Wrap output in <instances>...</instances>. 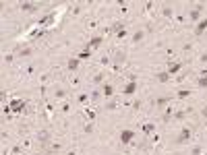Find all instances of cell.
Here are the masks:
<instances>
[{
    "mask_svg": "<svg viewBox=\"0 0 207 155\" xmlns=\"http://www.w3.org/2000/svg\"><path fill=\"white\" fill-rule=\"evenodd\" d=\"M8 105H10V110L15 112V114H25L27 112V104H25L23 99H8Z\"/></svg>",
    "mask_w": 207,
    "mask_h": 155,
    "instance_id": "cell-1",
    "label": "cell"
},
{
    "mask_svg": "<svg viewBox=\"0 0 207 155\" xmlns=\"http://www.w3.org/2000/svg\"><path fill=\"white\" fill-rule=\"evenodd\" d=\"M193 139V132H191V128H182L180 132H178V136L174 139V143L176 145H187L188 141Z\"/></svg>",
    "mask_w": 207,
    "mask_h": 155,
    "instance_id": "cell-2",
    "label": "cell"
},
{
    "mask_svg": "<svg viewBox=\"0 0 207 155\" xmlns=\"http://www.w3.org/2000/svg\"><path fill=\"white\" fill-rule=\"evenodd\" d=\"M120 143L122 145H128V143H133V139H135V130H131V128H124V130H120Z\"/></svg>",
    "mask_w": 207,
    "mask_h": 155,
    "instance_id": "cell-3",
    "label": "cell"
},
{
    "mask_svg": "<svg viewBox=\"0 0 207 155\" xmlns=\"http://www.w3.org/2000/svg\"><path fill=\"white\" fill-rule=\"evenodd\" d=\"M102 44H104V37L102 35H95V37H91V40L85 44V50H95V48H99Z\"/></svg>",
    "mask_w": 207,
    "mask_h": 155,
    "instance_id": "cell-4",
    "label": "cell"
},
{
    "mask_svg": "<svg viewBox=\"0 0 207 155\" xmlns=\"http://www.w3.org/2000/svg\"><path fill=\"white\" fill-rule=\"evenodd\" d=\"M124 62H126V54L124 52H116L114 54V70H120Z\"/></svg>",
    "mask_w": 207,
    "mask_h": 155,
    "instance_id": "cell-5",
    "label": "cell"
},
{
    "mask_svg": "<svg viewBox=\"0 0 207 155\" xmlns=\"http://www.w3.org/2000/svg\"><path fill=\"white\" fill-rule=\"evenodd\" d=\"M19 8L23 10V13H37V10H40V4H37V2H21Z\"/></svg>",
    "mask_w": 207,
    "mask_h": 155,
    "instance_id": "cell-6",
    "label": "cell"
},
{
    "mask_svg": "<svg viewBox=\"0 0 207 155\" xmlns=\"http://www.w3.org/2000/svg\"><path fill=\"white\" fill-rule=\"evenodd\" d=\"M137 81H128V83H126V85H124V89H122V93L124 95H135V93H137Z\"/></svg>",
    "mask_w": 207,
    "mask_h": 155,
    "instance_id": "cell-7",
    "label": "cell"
},
{
    "mask_svg": "<svg viewBox=\"0 0 207 155\" xmlns=\"http://www.w3.org/2000/svg\"><path fill=\"white\" fill-rule=\"evenodd\" d=\"M102 95L106 97V99L114 95V85H112V83H104V85H102Z\"/></svg>",
    "mask_w": 207,
    "mask_h": 155,
    "instance_id": "cell-8",
    "label": "cell"
},
{
    "mask_svg": "<svg viewBox=\"0 0 207 155\" xmlns=\"http://www.w3.org/2000/svg\"><path fill=\"white\" fill-rule=\"evenodd\" d=\"M79 64H81V60L75 56V58H69V62H66V68L70 70V72H77V68H79Z\"/></svg>",
    "mask_w": 207,
    "mask_h": 155,
    "instance_id": "cell-9",
    "label": "cell"
},
{
    "mask_svg": "<svg viewBox=\"0 0 207 155\" xmlns=\"http://www.w3.org/2000/svg\"><path fill=\"white\" fill-rule=\"evenodd\" d=\"M180 68H182V64H180V62H170V64H168V75L174 77L176 72H180Z\"/></svg>",
    "mask_w": 207,
    "mask_h": 155,
    "instance_id": "cell-10",
    "label": "cell"
},
{
    "mask_svg": "<svg viewBox=\"0 0 207 155\" xmlns=\"http://www.w3.org/2000/svg\"><path fill=\"white\" fill-rule=\"evenodd\" d=\"M110 31H112V33H122V31H126V27H124V21H116V23H114L112 27H110Z\"/></svg>",
    "mask_w": 207,
    "mask_h": 155,
    "instance_id": "cell-11",
    "label": "cell"
},
{
    "mask_svg": "<svg viewBox=\"0 0 207 155\" xmlns=\"http://www.w3.org/2000/svg\"><path fill=\"white\" fill-rule=\"evenodd\" d=\"M141 132H143V135H153V132H155V124H153V122H147V124H143L141 126Z\"/></svg>",
    "mask_w": 207,
    "mask_h": 155,
    "instance_id": "cell-12",
    "label": "cell"
},
{
    "mask_svg": "<svg viewBox=\"0 0 207 155\" xmlns=\"http://www.w3.org/2000/svg\"><path fill=\"white\" fill-rule=\"evenodd\" d=\"M207 29V19H201L197 23V27H195V35H203V31Z\"/></svg>",
    "mask_w": 207,
    "mask_h": 155,
    "instance_id": "cell-13",
    "label": "cell"
},
{
    "mask_svg": "<svg viewBox=\"0 0 207 155\" xmlns=\"http://www.w3.org/2000/svg\"><path fill=\"white\" fill-rule=\"evenodd\" d=\"M37 141H40L42 145H46V143L50 141V132L48 130H40V132H37Z\"/></svg>",
    "mask_w": 207,
    "mask_h": 155,
    "instance_id": "cell-14",
    "label": "cell"
},
{
    "mask_svg": "<svg viewBox=\"0 0 207 155\" xmlns=\"http://www.w3.org/2000/svg\"><path fill=\"white\" fill-rule=\"evenodd\" d=\"M170 79H172V77L168 75V70L166 72H155V81H158V83H168Z\"/></svg>",
    "mask_w": 207,
    "mask_h": 155,
    "instance_id": "cell-15",
    "label": "cell"
},
{
    "mask_svg": "<svg viewBox=\"0 0 207 155\" xmlns=\"http://www.w3.org/2000/svg\"><path fill=\"white\" fill-rule=\"evenodd\" d=\"M143 40H145V31L137 29V31L133 33V41H135V44H139V41H143Z\"/></svg>",
    "mask_w": 207,
    "mask_h": 155,
    "instance_id": "cell-16",
    "label": "cell"
},
{
    "mask_svg": "<svg viewBox=\"0 0 207 155\" xmlns=\"http://www.w3.org/2000/svg\"><path fill=\"white\" fill-rule=\"evenodd\" d=\"M31 48L29 45H25V48H19V50H17V56H21V58H25V56H31Z\"/></svg>",
    "mask_w": 207,
    "mask_h": 155,
    "instance_id": "cell-17",
    "label": "cell"
},
{
    "mask_svg": "<svg viewBox=\"0 0 207 155\" xmlns=\"http://www.w3.org/2000/svg\"><path fill=\"white\" fill-rule=\"evenodd\" d=\"M197 87H199V89H207V75H199Z\"/></svg>",
    "mask_w": 207,
    "mask_h": 155,
    "instance_id": "cell-18",
    "label": "cell"
},
{
    "mask_svg": "<svg viewBox=\"0 0 207 155\" xmlns=\"http://www.w3.org/2000/svg\"><path fill=\"white\" fill-rule=\"evenodd\" d=\"M176 97H178V99H187V97H191V89H180L176 93Z\"/></svg>",
    "mask_w": 207,
    "mask_h": 155,
    "instance_id": "cell-19",
    "label": "cell"
},
{
    "mask_svg": "<svg viewBox=\"0 0 207 155\" xmlns=\"http://www.w3.org/2000/svg\"><path fill=\"white\" fill-rule=\"evenodd\" d=\"M118 101H116V99H112V101H108V104H106V105H104V108H106V110H118Z\"/></svg>",
    "mask_w": 207,
    "mask_h": 155,
    "instance_id": "cell-20",
    "label": "cell"
},
{
    "mask_svg": "<svg viewBox=\"0 0 207 155\" xmlns=\"http://www.w3.org/2000/svg\"><path fill=\"white\" fill-rule=\"evenodd\" d=\"M85 116L93 122V120H95V110H93V108H85Z\"/></svg>",
    "mask_w": 207,
    "mask_h": 155,
    "instance_id": "cell-21",
    "label": "cell"
},
{
    "mask_svg": "<svg viewBox=\"0 0 207 155\" xmlns=\"http://www.w3.org/2000/svg\"><path fill=\"white\" fill-rule=\"evenodd\" d=\"M77 58H79V60H89V58H91V50H83Z\"/></svg>",
    "mask_w": 207,
    "mask_h": 155,
    "instance_id": "cell-22",
    "label": "cell"
},
{
    "mask_svg": "<svg viewBox=\"0 0 207 155\" xmlns=\"http://www.w3.org/2000/svg\"><path fill=\"white\" fill-rule=\"evenodd\" d=\"M172 101V97H158L155 99V105H166V104H170Z\"/></svg>",
    "mask_w": 207,
    "mask_h": 155,
    "instance_id": "cell-23",
    "label": "cell"
},
{
    "mask_svg": "<svg viewBox=\"0 0 207 155\" xmlns=\"http://www.w3.org/2000/svg\"><path fill=\"white\" fill-rule=\"evenodd\" d=\"M89 97H91V101H98V99H99V97H104V95H102V91H98V89H93V91H91V95H89Z\"/></svg>",
    "mask_w": 207,
    "mask_h": 155,
    "instance_id": "cell-24",
    "label": "cell"
},
{
    "mask_svg": "<svg viewBox=\"0 0 207 155\" xmlns=\"http://www.w3.org/2000/svg\"><path fill=\"white\" fill-rule=\"evenodd\" d=\"M54 95L58 97V99H62L64 95H66V91H64V89H56V91H54Z\"/></svg>",
    "mask_w": 207,
    "mask_h": 155,
    "instance_id": "cell-25",
    "label": "cell"
},
{
    "mask_svg": "<svg viewBox=\"0 0 207 155\" xmlns=\"http://www.w3.org/2000/svg\"><path fill=\"white\" fill-rule=\"evenodd\" d=\"M162 13H164V17H172V8H170V6H164Z\"/></svg>",
    "mask_w": 207,
    "mask_h": 155,
    "instance_id": "cell-26",
    "label": "cell"
},
{
    "mask_svg": "<svg viewBox=\"0 0 207 155\" xmlns=\"http://www.w3.org/2000/svg\"><path fill=\"white\" fill-rule=\"evenodd\" d=\"M184 116H187V112H176V114H174V118H176V120H182Z\"/></svg>",
    "mask_w": 207,
    "mask_h": 155,
    "instance_id": "cell-27",
    "label": "cell"
},
{
    "mask_svg": "<svg viewBox=\"0 0 207 155\" xmlns=\"http://www.w3.org/2000/svg\"><path fill=\"white\" fill-rule=\"evenodd\" d=\"M13 60H15V56H13V54H6L4 56V62H6V64H10Z\"/></svg>",
    "mask_w": 207,
    "mask_h": 155,
    "instance_id": "cell-28",
    "label": "cell"
},
{
    "mask_svg": "<svg viewBox=\"0 0 207 155\" xmlns=\"http://www.w3.org/2000/svg\"><path fill=\"white\" fill-rule=\"evenodd\" d=\"M62 112H64V114H69V112H70V104L64 101V104H62Z\"/></svg>",
    "mask_w": 207,
    "mask_h": 155,
    "instance_id": "cell-29",
    "label": "cell"
},
{
    "mask_svg": "<svg viewBox=\"0 0 207 155\" xmlns=\"http://www.w3.org/2000/svg\"><path fill=\"white\" fill-rule=\"evenodd\" d=\"M131 108H133V110H139V108H141V101H133V104H131Z\"/></svg>",
    "mask_w": 207,
    "mask_h": 155,
    "instance_id": "cell-30",
    "label": "cell"
},
{
    "mask_svg": "<svg viewBox=\"0 0 207 155\" xmlns=\"http://www.w3.org/2000/svg\"><path fill=\"white\" fill-rule=\"evenodd\" d=\"M79 101H81V104H87V101H89V95H81V97H79Z\"/></svg>",
    "mask_w": 207,
    "mask_h": 155,
    "instance_id": "cell-31",
    "label": "cell"
},
{
    "mask_svg": "<svg viewBox=\"0 0 207 155\" xmlns=\"http://www.w3.org/2000/svg\"><path fill=\"white\" fill-rule=\"evenodd\" d=\"M95 83H102V81H104V72H99V75H95Z\"/></svg>",
    "mask_w": 207,
    "mask_h": 155,
    "instance_id": "cell-32",
    "label": "cell"
},
{
    "mask_svg": "<svg viewBox=\"0 0 207 155\" xmlns=\"http://www.w3.org/2000/svg\"><path fill=\"white\" fill-rule=\"evenodd\" d=\"M85 132H87V135H89V132H93V124H85Z\"/></svg>",
    "mask_w": 207,
    "mask_h": 155,
    "instance_id": "cell-33",
    "label": "cell"
},
{
    "mask_svg": "<svg viewBox=\"0 0 207 155\" xmlns=\"http://www.w3.org/2000/svg\"><path fill=\"white\" fill-rule=\"evenodd\" d=\"M199 60H201L203 64H207V52H205V54H201V56H199Z\"/></svg>",
    "mask_w": 207,
    "mask_h": 155,
    "instance_id": "cell-34",
    "label": "cell"
},
{
    "mask_svg": "<svg viewBox=\"0 0 207 155\" xmlns=\"http://www.w3.org/2000/svg\"><path fill=\"white\" fill-rule=\"evenodd\" d=\"M201 151H203L201 147H195V149H193V155H201Z\"/></svg>",
    "mask_w": 207,
    "mask_h": 155,
    "instance_id": "cell-35",
    "label": "cell"
},
{
    "mask_svg": "<svg viewBox=\"0 0 207 155\" xmlns=\"http://www.w3.org/2000/svg\"><path fill=\"white\" fill-rule=\"evenodd\" d=\"M201 114H203V118H207V105H203V110H201Z\"/></svg>",
    "mask_w": 207,
    "mask_h": 155,
    "instance_id": "cell-36",
    "label": "cell"
},
{
    "mask_svg": "<svg viewBox=\"0 0 207 155\" xmlns=\"http://www.w3.org/2000/svg\"><path fill=\"white\" fill-rule=\"evenodd\" d=\"M46 155H58V151H46Z\"/></svg>",
    "mask_w": 207,
    "mask_h": 155,
    "instance_id": "cell-37",
    "label": "cell"
},
{
    "mask_svg": "<svg viewBox=\"0 0 207 155\" xmlns=\"http://www.w3.org/2000/svg\"><path fill=\"white\" fill-rule=\"evenodd\" d=\"M201 155H207V153H201Z\"/></svg>",
    "mask_w": 207,
    "mask_h": 155,
    "instance_id": "cell-38",
    "label": "cell"
}]
</instances>
